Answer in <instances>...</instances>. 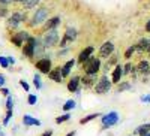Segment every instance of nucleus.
<instances>
[{
  "label": "nucleus",
  "mask_w": 150,
  "mask_h": 136,
  "mask_svg": "<svg viewBox=\"0 0 150 136\" xmlns=\"http://www.w3.org/2000/svg\"><path fill=\"white\" fill-rule=\"evenodd\" d=\"M129 87H131L129 82H122V84L119 85V91H125V90H128Z\"/></svg>",
  "instance_id": "obj_29"
},
{
  "label": "nucleus",
  "mask_w": 150,
  "mask_h": 136,
  "mask_svg": "<svg viewBox=\"0 0 150 136\" xmlns=\"http://www.w3.org/2000/svg\"><path fill=\"white\" fill-rule=\"evenodd\" d=\"M146 32H150V20H149L147 24H146Z\"/></svg>",
  "instance_id": "obj_39"
},
{
  "label": "nucleus",
  "mask_w": 150,
  "mask_h": 136,
  "mask_svg": "<svg viewBox=\"0 0 150 136\" xmlns=\"http://www.w3.org/2000/svg\"><path fill=\"white\" fill-rule=\"evenodd\" d=\"M3 3H8V0H0V5H3Z\"/></svg>",
  "instance_id": "obj_42"
},
{
  "label": "nucleus",
  "mask_w": 150,
  "mask_h": 136,
  "mask_svg": "<svg viewBox=\"0 0 150 136\" xmlns=\"http://www.w3.org/2000/svg\"><path fill=\"white\" fill-rule=\"evenodd\" d=\"M110 88H111V81H108L107 76H102L101 79H99V82H96V85H95V91L98 94H104Z\"/></svg>",
  "instance_id": "obj_3"
},
{
  "label": "nucleus",
  "mask_w": 150,
  "mask_h": 136,
  "mask_svg": "<svg viewBox=\"0 0 150 136\" xmlns=\"http://www.w3.org/2000/svg\"><path fill=\"white\" fill-rule=\"evenodd\" d=\"M138 72L140 73H143V75H149L150 73V64H149V61L147 60H143V61H140L138 63Z\"/></svg>",
  "instance_id": "obj_15"
},
{
  "label": "nucleus",
  "mask_w": 150,
  "mask_h": 136,
  "mask_svg": "<svg viewBox=\"0 0 150 136\" xmlns=\"http://www.w3.org/2000/svg\"><path fill=\"white\" fill-rule=\"evenodd\" d=\"M20 84H21V87L26 90V91H29V84L26 82V81H20Z\"/></svg>",
  "instance_id": "obj_34"
},
{
  "label": "nucleus",
  "mask_w": 150,
  "mask_h": 136,
  "mask_svg": "<svg viewBox=\"0 0 150 136\" xmlns=\"http://www.w3.org/2000/svg\"><path fill=\"white\" fill-rule=\"evenodd\" d=\"M14 2H24V0H14Z\"/></svg>",
  "instance_id": "obj_45"
},
{
  "label": "nucleus",
  "mask_w": 150,
  "mask_h": 136,
  "mask_svg": "<svg viewBox=\"0 0 150 136\" xmlns=\"http://www.w3.org/2000/svg\"><path fill=\"white\" fill-rule=\"evenodd\" d=\"M75 108V102L74 100H68L65 105H63V111H71V109H74Z\"/></svg>",
  "instance_id": "obj_25"
},
{
  "label": "nucleus",
  "mask_w": 150,
  "mask_h": 136,
  "mask_svg": "<svg viewBox=\"0 0 150 136\" xmlns=\"http://www.w3.org/2000/svg\"><path fill=\"white\" fill-rule=\"evenodd\" d=\"M57 42H59V34H57V30H56V29L48 30V32H47V34L44 36V46H54Z\"/></svg>",
  "instance_id": "obj_2"
},
{
  "label": "nucleus",
  "mask_w": 150,
  "mask_h": 136,
  "mask_svg": "<svg viewBox=\"0 0 150 136\" xmlns=\"http://www.w3.org/2000/svg\"><path fill=\"white\" fill-rule=\"evenodd\" d=\"M132 70H134V67H132V64H131V63H128L126 66L123 67V72H125V73H131Z\"/></svg>",
  "instance_id": "obj_31"
},
{
  "label": "nucleus",
  "mask_w": 150,
  "mask_h": 136,
  "mask_svg": "<svg viewBox=\"0 0 150 136\" xmlns=\"http://www.w3.org/2000/svg\"><path fill=\"white\" fill-rule=\"evenodd\" d=\"M59 24H60V17H53V18H50L45 22V29L47 30H53V29H56L59 26Z\"/></svg>",
  "instance_id": "obj_14"
},
{
  "label": "nucleus",
  "mask_w": 150,
  "mask_h": 136,
  "mask_svg": "<svg viewBox=\"0 0 150 136\" xmlns=\"http://www.w3.org/2000/svg\"><path fill=\"white\" fill-rule=\"evenodd\" d=\"M48 76H50V79H53V81H56V82H60L62 78H63V75H62V69H60V67L53 69L51 72L48 73Z\"/></svg>",
  "instance_id": "obj_13"
},
{
  "label": "nucleus",
  "mask_w": 150,
  "mask_h": 136,
  "mask_svg": "<svg viewBox=\"0 0 150 136\" xmlns=\"http://www.w3.org/2000/svg\"><path fill=\"white\" fill-rule=\"evenodd\" d=\"M92 53H93V46H87V48H84L83 51L80 53V57H78V61L80 63H86L87 60L90 58V55H92Z\"/></svg>",
  "instance_id": "obj_12"
},
{
  "label": "nucleus",
  "mask_w": 150,
  "mask_h": 136,
  "mask_svg": "<svg viewBox=\"0 0 150 136\" xmlns=\"http://www.w3.org/2000/svg\"><path fill=\"white\" fill-rule=\"evenodd\" d=\"M83 84L86 85V87H90V85L95 82V75H86V76H83Z\"/></svg>",
  "instance_id": "obj_22"
},
{
  "label": "nucleus",
  "mask_w": 150,
  "mask_h": 136,
  "mask_svg": "<svg viewBox=\"0 0 150 136\" xmlns=\"http://www.w3.org/2000/svg\"><path fill=\"white\" fill-rule=\"evenodd\" d=\"M38 102V97L35 94H29V105H35Z\"/></svg>",
  "instance_id": "obj_30"
},
{
  "label": "nucleus",
  "mask_w": 150,
  "mask_h": 136,
  "mask_svg": "<svg viewBox=\"0 0 150 136\" xmlns=\"http://www.w3.org/2000/svg\"><path fill=\"white\" fill-rule=\"evenodd\" d=\"M6 108H8V111H9V109H12V99H11V97H8V102H6Z\"/></svg>",
  "instance_id": "obj_35"
},
{
  "label": "nucleus",
  "mask_w": 150,
  "mask_h": 136,
  "mask_svg": "<svg viewBox=\"0 0 150 136\" xmlns=\"http://www.w3.org/2000/svg\"><path fill=\"white\" fill-rule=\"evenodd\" d=\"M23 123H24L26 126H39V124H41L39 120H36V118H33V117H30V115H24V117H23Z\"/></svg>",
  "instance_id": "obj_18"
},
{
  "label": "nucleus",
  "mask_w": 150,
  "mask_h": 136,
  "mask_svg": "<svg viewBox=\"0 0 150 136\" xmlns=\"http://www.w3.org/2000/svg\"><path fill=\"white\" fill-rule=\"evenodd\" d=\"M6 15V9H0V17H5Z\"/></svg>",
  "instance_id": "obj_37"
},
{
  "label": "nucleus",
  "mask_w": 150,
  "mask_h": 136,
  "mask_svg": "<svg viewBox=\"0 0 150 136\" xmlns=\"http://www.w3.org/2000/svg\"><path fill=\"white\" fill-rule=\"evenodd\" d=\"M119 121V115H117V112H108L107 115H104L102 117V127L104 129H107V127H111V126H114L116 123Z\"/></svg>",
  "instance_id": "obj_4"
},
{
  "label": "nucleus",
  "mask_w": 150,
  "mask_h": 136,
  "mask_svg": "<svg viewBox=\"0 0 150 136\" xmlns=\"http://www.w3.org/2000/svg\"><path fill=\"white\" fill-rule=\"evenodd\" d=\"M23 20H24V15L20 14V12H15V14H12V17L8 20V26L9 27H17Z\"/></svg>",
  "instance_id": "obj_11"
},
{
  "label": "nucleus",
  "mask_w": 150,
  "mask_h": 136,
  "mask_svg": "<svg viewBox=\"0 0 150 136\" xmlns=\"http://www.w3.org/2000/svg\"><path fill=\"white\" fill-rule=\"evenodd\" d=\"M11 41H12V43L17 45V46H23V42H24V41H29V34H27L26 32H20V33H17V34L12 36Z\"/></svg>",
  "instance_id": "obj_9"
},
{
  "label": "nucleus",
  "mask_w": 150,
  "mask_h": 136,
  "mask_svg": "<svg viewBox=\"0 0 150 136\" xmlns=\"http://www.w3.org/2000/svg\"><path fill=\"white\" fill-rule=\"evenodd\" d=\"M74 135H75V133H74V132H71V133H68L66 136H74Z\"/></svg>",
  "instance_id": "obj_43"
},
{
  "label": "nucleus",
  "mask_w": 150,
  "mask_h": 136,
  "mask_svg": "<svg viewBox=\"0 0 150 136\" xmlns=\"http://www.w3.org/2000/svg\"><path fill=\"white\" fill-rule=\"evenodd\" d=\"M24 8L26 9H32L33 6H36L38 3H39V0H24Z\"/></svg>",
  "instance_id": "obj_23"
},
{
  "label": "nucleus",
  "mask_w": 150,
  "mask_h": 136,
  "mask_svg": "<svg viewBox=\"0 0 150 136\" xmlns=\"http://www.w3.org/2000/svg\"><path fill=\"white\" fill-rule=\"evenodd\" d=\"M5 84V78H3V75H0V87Z\"/></svg>",
  "instance_id": "obj_38"
},
{
  "label": "nucleus",
  "mask_w": 150,
  "mask_h": 136,
  "mask_svg": "<svg viewBox=\"0 0 150 136\" xmlns=\"http://www.w3.org/2000/svg\"><path fill=\"white\" fill-rule=\"evenodd\" d=\"M137 49L138 51H150V41L149 39H141L140 42H138V45H137Z\"/></svg>",
  "instance_id": "obj_19"
},
{
  "label": "nucleus",
  "mask_w": 150,
  "mask_h": 136,
  "mask_svg": "<svg viewBox=\"0 0 150 136\" xmlns=\"http://www.w3.org/2000/svg\"><path fill=\"white\" fill-rule=\"evenodd\" d=\"M123 67L120 66V64H117L116 66V69H114V72H112V82H120V78H122V75H123Z\"/></svg>",
  "instance_id": "obj_16"
},
{
  "label": "nucleus",
  "mask_w": 150,
  "mask_h": 136,
  "mask_svg": "<svg viewBox=\"0 0 150 136\" xmlns=\"http://www.w3.org/2000/svg\"><path fill=\"white\" fill-rule=\"evenodd\" d=\"M75 39H77V30L72 29V27H68V29H66V33H65V36H63V39L60 41V46H65L68 42H72V41H75Z\"/></svg>",
  "instance_id": "obj_7"
},
{
  "label": "nucleus",
  "mask_w": 150,
  "mask_h": 136,
  "mask_svg": "<svg viewBox=\"0 0 150 136\" xmlns=\"http://www.w3.org/2000/svg\"><path fill=\"white\" fill-rule=\"evenodd\" d=\"M74 64H75V60H69L68 63H66L63 67H62V75H63V76H68L69 72H71V69L74 67Z\"/></svg>",
  "instance_id": "obj_20"
},
{
  "label": "nucleus",
  "mask_w": 150,
  "mask_h": 136,
  "mask_svg": "<svg viewBox=\"0 0 150 136\" xmlns=\"http://www.w3.org/2000/svg\"><path fill=\"white\" fill-rule=\"evenodd\" d=\"M80 76H74L71 81H69V84H68V90L71 91V93H74V91H77L78 90V84H80Z\"/></svg>",
  "instance_id": "obj_17"
},
{
  "label": "nucleus",
  "mask_w": 150,
  "mask_h": 136,
  "mask_svg": "<svg viewBox=\"0 0 150 136\" xmlns=\"http://www.w3.org/2000/svg\"><path fill=\"white\" fill-rule=\"evenodd\" d=\"M101 67V61L99 58L90 57L89 60L84 63V70H86V75H96V72Z\"/></svg>",
  "instance_id": "obj_1"
},
{
  "label": "nucleus",
  "mask_w": 150,
  "mask_h": 136,
  "mask_svg": "<svg viewBox=\"0 0 150 136\" xmlns=\"http://www.w3.org/2000/svg\"><path fill=\"white\" fill-rule=\"evenodd\" d=\"M112 51H114V45H112L111 42H105L101 49H99V55L101 57H110L112 54Z\"/></svg>",
  "instance_id": "obj_10"
},
{
  "label": "nucleus",
  "mask_w": 150,
  "mask_h": 136,
  "mask_svg": "<svg viewBox=\"0 0 150 136\" xmlns=\"http://www.w3.org/2000/svg\"><path fill=\"white\" fill-rule=\"evenodd\" d=\"M8 60H9V63H11V64H14V63H15V60L12 58V57H8Z\"/></svg>",
  "instance_id": "obj_40"
},
{
  "label": "nucleus",
  "mask_w": 150,
  "mask_h": 136,
  "mask_svg": "<svg viewBox=\"0 0 150 136\" xmlns=\"http://www.w3.org/2000/svg\"><path fill=\"white\" fill-rule=\"evenodd\" d=\"M2 93H3V94H8V93H9V91H8V90H6V88H2Z\"/></svg>",
  "instance_id": "obj_41"
},
{
  "label": "nucleus",
  "mask_w": 150,
  "mask_h": 136,
  "mask_svg": "<svg viewBox=\"0 0 150 136\" xmlns=\"http://www.w3.org/2000/svg\"><path fill=\"white\" fill-rule=\"evenodd\" d=\"M99 117V114L96 112V114H92V115H87V117H84L81 121H80V124H87L89 121H92V120H95V118H98Z\"/></svg>",
  "instance_id": "obj_24"
},
{
  "label": "nucleus",
  "mask_w": 150,
  "mask_h": 136,
  "mask_svg": "<svg viewBox=\"0 0 150 136\" xmlns=\"http://www.w3.org/2000/svg\"><path fill=\"white\" fill-rule=\"evenodd\" d=\"M48 17V11L45 8H41L35 12V15L32 18V26H38V24H41L42 21H45Z\"/></svg>",
  "instance_id": "obj_5"
},
{
  "label": "nucleus",
  "mask_w": 150,
  "mask_h": 136,
  "mask_svg": "<svg viewBox=\"0 0 150 136\" xmlns=\"http://www.w3.org/2000/svg\"><path fill=\"white\" fill-rule=\"evenodd\" d=\"M141 100H143V102H146V103H149V102H150V94L143 96V97H141Z\"/></svg>",
  "instance_id": "obj_36"
},
{
  "label": "nucleus",
  "mask_w": 150,
  "mask_h": 136,
  "mask_svg": "<svg viewBox=\"0 0 150 136\" xmlns=\"http://www.w3.org/2000/svg\"><path fill=\"white\" fill-rule=\"evenodd\" d=\"M33 82H35V87L36 88H41V79H39V76H38V75L33 78Z\"/></svg>",
  "instance_id": "obj_32"
},
{
  "label": "nucleus",
  "mask_w": 150,
  "mask_h": 136,
  "mask_svg": "<svg viewBox=\"0 0 150 136\" xmlns=\"http://www.w3.org/2000/svg\"><path fill=\"white\" fill-rule=\"evenodd\" d=\"M69 118H71V115H69V114H65V115H62V117H57V118H56V123H57V124H60V123L68 121Z\"/></svg>",
  "instance_id": "obj_26"
},
{
  "label": "nucleus",
  "mask_w": 150,
  "mask_h": 136,
  "mask_svg": "<svg viewBox=\"0 0 150 136\" xmlns=\"http://www.w3.org/2000/svg\"><path fill=\"white\" fill-rule=\"evenodd\" d=\"M11 117H12V109H9V111H8V114H6V117H5L3 124H8V123H9V120H11Z\"/></svg>",
  "instance_id": "obj_33"
},
{
  "label": "nucleus",
  "mask_w": 150,
  "mask_h": 136,
  "mask_svg": "<svg viewBox=\"0 0 150 136\" xmlns=\"http://www.w3.org/2000/svg\"><path fill=\"white\" fill-rule=\"evenodd\" d=\"M0 66H2V67H8L9 66V60L6 57H0Z\"/></svg>",
  "instance_id": "obj_28"
},
{
  "label": "nucleus",
  "mask_w": 150,
  "mask_h": 136,
  "mask_svg": "<svg viewBox=\"0 0 150 136\" xmlns=\"http://www.w3.org/2000/svg\"><path fill=\"white\" fill-rule=\"evenodd\" d=\"M149 132H150V123H147V124H143V126H140V127H137V130H135V133L140 135V136H143V135H146V133H149Z\"/></svg>",
  "instance_id": "obj_21"
},
{
  "label": "nucleus",
  "mask_w": 150,
  "mask_h": 136,
  "mask_svg": "<svg viewBox=\"0 0 150 136\" xmlns=\"http://www.w3.org/2000/svg\"><path fill=\"white\" fill-rule=\"evenodd\" d=\"M143 136H150V132H149V133H146V135H143Z\"/></svg>",
  "instance_id": "obj_44"
},
{
  "label": "nucleus",
  "mask_w": 150,
  "mask_h": 136,
  "mask_svg": "<svg viewBox=\"0 0 150 136\" xmlns=\"http://www.w3.org/2000/svg\"><path fill=\"white\" fill-rule=\"evenodd\" d=\"M135 49H137V46H129L128 49H126V53H125V57H126V58H129L134 53H135Z\"/></svg>",
  "instance_id": "obj_27"
},
{
  "label": "nucleus",
  "mask_w": 150,
  "mask_h": 136,
  "mask_svg": "<svg viewBox=\"0 0 150 136\" xmlns=\"http://www.w3.org/2000/svg\"><path fill=\"white\" fill-rule=\"evenodd\" d=\"M36 67H38V70L42 72V73H50V72H51V60L42 58V60H39L36 63Z\"/></svg>",
  "instance_id": "obj_8"
},
{
  "label": "nucleus",
  "mask_w": 150,
  "mask_h": 136,
  "mask_svg": "<svg viewBox=\"0 0 150 136\" xmlns=\"http://www.w3.org/2000/svg\"><path fill=\"white\" fill-rule=\"evenodd\" d=\"M36 41L35 38H29V41L26 42V45H24L23 48V54L26 55V57H33L35 54V46H36Z\"/></svg>",
  "instance_id": "obj_6"
}]
</instances>
